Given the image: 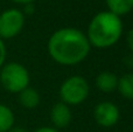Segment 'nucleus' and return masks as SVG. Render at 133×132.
Listing matches in <instances>:
<instances>
[{"mask_svg": "<svg viewBox=\"0 0 133 132\" xmlns=\"http://www.w3.org/2000/svg\"><path fill=\"white\" fill-rule=\"evenodd\" d=\"M91 46L87 35L74 27L54 32L47 42L48 54L61 65H76L88 57Z\"/></svg>", "mask_w": 133, "mask_h": 132, "instance_id": "1", "label": "nucleus"}, {"mask_svg": "<svg viewBox=\"0 0 133 132\" xmlns=\"http://www.w3.org/2000/svg\"><path fill=\"white\" fill-rule=\"evenodd\" d=\"M123 34V21L120 16L110 11L97 13L88 26L87 37L90 46L106 49L115 46Z\"/></svg>", "mask_w": 133, "mask_h": 132, "instance_id": "2", "label": "nucleus"}, {"mask_svg": "<svg viewBox=\"0 0 133 132\" xmlns=\"http://www.w3.org/2000/svg\"><path fill=\"white\" fill-rule=\"evenodd\" d=\"M29 71L19 62L5 63L0 68V84L11 94H19L29 87Z\"/></svg>", "mask_w": 133, "mask_h": 132, "instance_id": "3", "label": "nucleus"}, {"mask_svg": "<svg viewBox=\"0 0 133 132\" xmlns=\"http://www.w3.org/2000/svg\"><path fill=\"white\" fill-rule=\"evenodd\" d=\"M90 87L84 77L79 75L70 76L61 84L60 87V97L62 103L68 107L79 105L89 97Z\"/></svg>", "mask_w": 133, "mask_h": 132, "instance_id": "4", "label": "nucleus"}, {"mask_svg": "<svg viewBox=\"0 0 133 132\" xmlns=\"http://www.w3.org/2000/svg\"><path fill=\"white\" fill-rule=\"evenodd\" d=\"M25 26V14L16 8H8L0 14V39L11 40L18 36Z\"/></svg>", "mask_w": 133, "mask_h": 132, "instance_id": "5", "label": "nucleus"}, {"mask_svg": "<svg viewBox=\"0 0 133 132\" xmlns=\"http://www.w3.org/2000/svg\"><path fill=\"white\" fill-rule=\"evenodd\" d=\"M120 117L119 108L112 102L104 101L95 107L94 118L99 126L112 128L118 123Z\"/></svg>", "mask_w": 133, "mask_h": 132, "instance_id": "6", "label": "nucleus"}, {"mask_svg": "<svg viewBox=\"0 0 133 132\" xmlns=\"http://www.w3.org/2000/svg\"><path fill=\"white\" fill-rule=\"evenodd\" d=\"M72 115H71L70 107L62 102H58L51 108L50 110V119L54 126L57 129H63L70 124Z\"/></svg>", "mask_w": 133, "mask_h": 132, "instance_id": "7", "label": "nucleus"}, {"mask_svg": "<svg viewBox=\"0 0 133 132\" xmlns=\"http://www.w3.org/2000/svg\"><path fill=\"white\" fill-rule=\"evenodd\" d=\"M95 84L102 93L110 94L117 90L118 77L115 72L105 70V71H102L97 75L96 80H95Z\"/></svg>", "mask_w": 133, "mask_h": 132, "instance_id": "8", "label": "nucleus"}, {"mask_svg": "<svg viewBox=\"0 0 133 132\" xmlns=\"http://www.w3.org/2000/svg\"><path fill=\"white\" fill-rule=\"evenodd\" d=\"M18 95L20 105L26 108V109H35L40 104V101H41V96H40L39 91L34 88H30V87H27L26 89H23Z\"/></svg>", "mask_w": 133, "mask_h": 132, "instance_id": "9", "label": "nucleus"}, {"mask_svg": "<svg viewBox=\"0 0 133 132\" xmlns=\"http://www.w3.org/2000/svg\"><path fill=\"white\" fill-rule=\"evenodd\" d=\"M108 8L116 15L122 16L133 9V0H105Z\"/></svg>", "mask_w": 133, "mask_h": 132, "instance_id": "10", "label": "nucleus"}, {"mask_svg": "<svg viewBox=\"0 0 133 132\" xmlns=\"http://www.w3.org/2000/svg\"><path fill=\"white\" fill-rule=\"evenodd\" d=\"M117 89L124 98L133 101V72L125 74L118 78Z\"/></svg>", "mask_w": 133, "mask_h": 132, "instance_id": "11", "label": "nucleus"}, {"mask_svg": "<svg viewBox=\"0 0 133 132\" xmlns=\"http://www.w3.org/2000/svg\"><path fill=\"white\" fill-rule=\"evenodd\" d=\"M15 116L9 107L0 103V132H7L14 126Z\"/></svg>", "mask_w": 133, "mask_h": 132, "instance_id": "12", "label": "nucleus"}, {"mask_svg": "<svg viewBox=\"0 0 133 132\" xmlns=\"http://www.w3.org/2000/svg\"><path fill=\"white\" fill-rule=\"evenodd\" d=\"M6 55H7V50H6V46L2 39H0V68L5 64L6 61Z\"/></svg>", "mask_w": 133, "mask_h": 132, "instance_id": "13", "label": "nucleus"}, {"mask_svg": "<svg viewBox=\"0 0 133 132\" xmlns=\"http://www.w3.org/2000/svg\"><path fill=\"white\" fill-rule=\"evenodd\" d=\"M126 41H127V46H129L130 50L133 53V28H131V29L129 30V33H127Z\"/></svg>", "mask_w": 133, "mask_h": 132, "instance_id": "14", "label": "nucleus"}, {"mask_svg": "<svg viewBox=\"0 0 133 132\" xmlns=\"http://www.w3.org/2000/svg\"><path fill=\"white\" fill-rule=\"evenodd\" d=\"M34 132H60V131L55 128H50V126H42V128L36 129Z\"/></svg>", "mask_w": 133, "mask_h": 132, "instance_id": "15", "label": "nucleus"}, {"mask_svg": "<svg viewBox=\"0 0 133 132\" xmlns=\"http://www.w3.org/2000/svg\"><path fill=\"white\" fill-rule=\"evenodd\" d=\"M23 14H32L34 13V5L33 4H28V5H25V9L22 12Z\"/></svg>", "mask_w": 133, "mask_h": 132, "instance_id": "16", "label": "nucleus"}, {"mask_svg": "<svg viewBox=\"0 0 133 132\" xmlns=\"http://www.w3.org/2000/svg\"><path fill=\"white\" fill-rule=\"evenodd\" d=\"M125 63H126L130 68H133V53L131 54V55L126 56V58H125Z\"/></svg>", "mask_w": 133, "mask_h": 132, "instance_id": "17", "label": "nucleus"}, {"mask_svg": "<svg viewBox=\"0 0 133 132\" xmlns=\"http://www.w3.org/2000/svg\"><path fill=\"white\" fill-rule=\"evenodd\" d=\"M13 2H15V4H20V5H28V4H33L34 2V0H12Z\"/></svg>", "mask_w": 133, "mask_h": 132, "instance_id": "18", "label": "nucleus"}, {"mask_svg": "<svg viewBox=\"0 0 133 132\" xmlns=\"http://www.w3.org/2000/svg\"><path fill=\"white\" fill-rule=\"evenodd\" d=\"M7 132H28V130H26L25 128H20V126H13L11 130Z\"/></svg>", "mask_w": 133, "mask_h": 132, "instance_id": "19", "label": "nucleus"}]
</instances>
